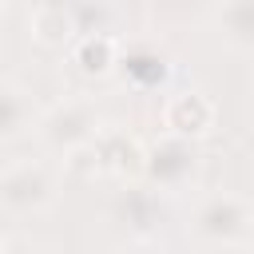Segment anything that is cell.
Listing matches in <instances>:
<instances>
[{"mask_svg":"<svg viewBox=\"0 0 254 254\" xmlns=\"http://www.w3.org/2000/svg\"><path fill=\"white\" fill-rule=\"evenodd\" d=\"M95 147V171H111V175H131L143 167V147L127 135H103Z\"/></svg>","mask_w":254,"mask_h":254,"instance_id":"cell-2","label":"cell"},{"mask_svg":"<svg viewBox=\"0 0 254 254\" xmlns=\"http://www.w3.org/2000/svg\"><path fill=\"white\" fill-rule=\"evenodd\" d=\"M75 64L87 71V75H103L111 64H115V44L107 40V36H87V40H79L75 44Z\"/></svg>","mask_w":254,"mask_h":254,"instance_id":"cell-3","label":"cell"},{"mask_svg":"<svg viewBox=\"0 0 254 254\" xmlns=\"http://www.w3.org/2000/svg\"><path fill=\"white\" fill-rule=\"evenodd\" d=\"M163 123L175 131V135H202L210 123H214V103L202 95V91H179L167 99L163 107Z\"/></svg>","mask_w":254,"mask_h":254,"instance_id":"cell-1","label":"cell"},{"mask_svg":"<svg viewBox=\"0 0 254 254\" xmlns=\"http://www.w3.org/2000/svg\"><path fill=\"white\" fill-rule=\"evenodd\" d=\"M32 32H36L40 44H64L71 36V20L60 8H48V12H36L32 16Z\"/></svg>","mask_w":254,"mask_h":254,"instance_id":"cell-4","label":"cell"}]
</instances>
